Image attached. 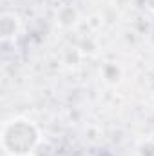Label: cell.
I'll return each mask as SVG.
<instances>
[{"instance_id":"277c9868","label":"cell","mask_w":154,"mask_h":156,"mask_svg":"<svg viewBox=\"0 0 154 156\" xmlns=\"http://www.w3.org/2000/svg\"><path fill=\"white\" fill-rule=\"evenodd\" d=\"M102 78H103V82H107L109 85H116V83L121 80V67L116 66V64H113V62L103 64V67H102Z\"/></svg>"},{"instance_id":"3957f363","label":"cell","mask_w":154,"mask_h":156,"mask_svg":"<svg viewBox=\"0 0 154 156\" xmlns=\"http://www.w3.org/2000/svg\"><path fill=\"white\" fill-rule=\"evenodd\" d=\"M78 20V11L71 5H65L62 7L58 13H56V22L62 26V27H73Z\"/></svg>"},{"instance_id":"5b68a950","label":"cell","mask_w":154,"mask_h":156,"mask_svg":"<svg viewBox=\"0 0 154 156\" xmlns=\"http://www.w3.org/2000/svg\"><path fill=\"white\" fill-rule=\"evenodd\" d=\"M145 5H147L151 11H154V0H145Z\"/></svg>"},{"instance_id":"7a4b0ae2","label":"cell","mask_w":154,"mask_h":156,"mask_svg":"<svg viewBox=\"0 0 154 156\" xmlns=\"http://www.w3.org/2000/svg\"><path fill=\"white\" fill-rule=\"evenodd\" d=\"M20 16L11 13V11H5L0 15V38L4 42L7 40H15L20 33Z\"/></svg>"},{"instance_id":"6da1fadb","label":"cell","mask_w":154,"mask_h":156,"mask_svg":"<svg viewBox=\"0 0 154 156\" xmlns=\"http://www.w3.org/2000/svg\"><path fill=\"white\" fill-rule=\"evenodd\" d=\"M42 144L38 127L22 116L5 120L0 133V145L7 156H33Z\"/></svg>"}]
</instances>
